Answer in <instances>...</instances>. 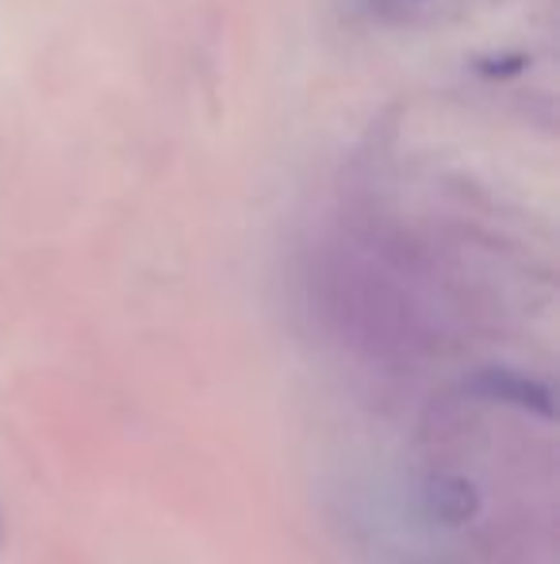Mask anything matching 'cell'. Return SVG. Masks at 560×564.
<instances>
[{
    "instance_id": "cell-3",
    "label": "cell",
    "mask_w": 560,
    "mask_h": 564,
    "mask_svg": "<svg viewBox=\"0 0 560 564\" xmlns=\"http://www.w3.org/2000/svg\"><path fill=\"white\" fill-rule=\"evenodd\" d=\"M0 534H4V519H0Z\"/></svg>"
},
{
    "instance_id": "cell-1",
    "label": "cell",
    "mask_w": 560,
    "mask_h": 564,
    "mask_svg": "<svg viewBox=\"0 0 560 564\" xmlns=\"http://www.w3.org/2000/svg\"><path fill=\"white\" fill-rule=\"evenodd\" d=\"M472 392L487 395V400H499V403H515V408L530 411V415L553 419V392H549V384H541V380H534V377H523V372L487 369L472 380Z\"/></svg>"
},
{
    "instance_id": "cell-2",
    "label": "cell",
    "mask_w": 560,
    "mask_h": 564,
    "mask_svg": "<svg viewBox=\"0 0 560 564\" xmlns=\"http://www.w3.org/2000/svg\"><path fill=\"white\" fill-rule=\"evenodd\" d=\"M426 499H430V511L441 522H449V527H461V522H469L480 511L476 488L469 480H461V476H438V480H430Z\"/></svg>"
}]
</instances>
